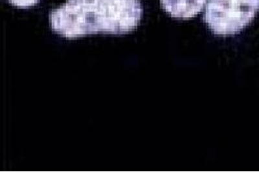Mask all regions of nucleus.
<instances>
[{
    "label": "nucleus",
    "instance_id": "f257e3e1",
    "mask_svg": "<svg viewBox=\"0 0 259 194\" xmlns=\"http://www.w3.org/2000/svg\"><path fill=\"white\" fill-rule=\"evenodd\" d=\"M143 16L139 0H68L49 16L52 29L68 39L98 33L125 34Z\"/></svg>",
    "mask_w": 259,
    "mask_h": 194
},
{
    "label": "nucleus",
    "instance_id": "f03ea898",
    "mask_svg": "<svg viewBox=\"0 0 259 194\" xmlns=\"http://www.w3.org/2000/svg\"><path fill=\"white\" fill-rule=\"evenodd\" d=\"M258 11L259 0H210L204 20L216 35H235L250 24Z\"/></svg>",
    "mask_w": 259,
    "mask_h": 194
},
{
    "label": "nucleus",
    "instance_id": "7ed1b4c3",
    "mask_svg": "<svg viewBox=\"0 0 259 194\" xmlns=\"http://www.w3.org/2000/svg\"><path fill=\"white\" fill-rule=\"evenodd\" d=\"M163 8L173 18L189 19L202 10L207 0H160Z\"/></svg>",
    "mask_w": 259,
    "mask_h": 194
},
{
    "label": "nucleus",
    "instance_id": "20e7f679",
    "mask_svg": "<svg viewBox=\"0 0 259 194\" xmlns=\"http://www.w3.org/2000/svg\"><path fill=\"white\" fill-rule=\"evenodd\" d=\"M9 2L18 8L27 9L35 6L40 0H9Z\"/></svg>",
    "mask_w": 259,
    "mask_h": 194
}]
</instances>
